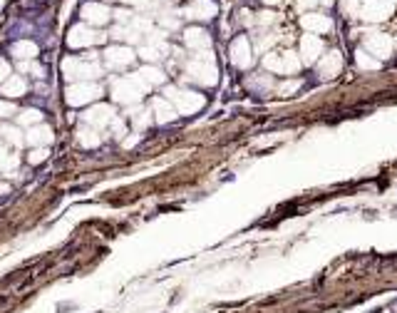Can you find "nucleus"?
Segmentation results:
<instances>
[{
    "label": "nucleus",
    "instance_id": "f257e3e1",
    "mask_svg": "<svg viewBox=\"0 0 397 313\" xmlns=\"http://www.w3.org/2000/svg\"><path fill=\"white\" fill-rule=\"evenodd\" d=\"M338 67H340V57H338V52H330V57L323 62L321 72H323V75H328V77H333V75L338 72Z\"/></svg>",
    "mask_w": 397,
    "mask_h": 313
},
{
    "label": "nucleus",
    "instance_id": "f03ea898",
    "mask_svg": "<svg viewBox=\"0 0 397 313\" xmlns=\"http://www.w3.org/2000/svg\"><path fill=\"white\" fill-rule=\"evenodd\" d=\"M303 52H305V60H315V52H321V43L315 40V37H305V43H303Z\"/></svg>",
    "mask_w": 397,
    "mask_h": 313
},
{
    "label": "nucleus",
    "instance_id": "7ed1b4c3",
    "mask_svg": "<svg viewBox=\"0 0 397 313\" xmlns=\"http://www.w3.org/2000/svg\"><path fill=\"white\" fill-rule=\"evenodd\" d=\"M40 139H43V142H50V130H48V127L32 130V132H30V142H40Z\"/></svg>",
    "mask_w": 397,
    "mask_h": 313
},
{
    "label": "nucleus",
    "instance_id": "20e7f679",
    "mask_svg": "<svg viewBox=\"0 0 397 313\" xmlns=\"http://www.w3.org/2000/svg\"><path fill=\"white\" fill-rule=\"evenodd\" d=\"M23 90H25V87H23V82H20V80H13V82L5 87V92H8L10 97H15V92H23Z\"/></svg>",
    "mask_w": 397,
    "mask_h": 313
},
{
    "label": "nucleus",
    "instance_id": "39448f33",
    "mask_svg": "<svg viewBox=\"0 0 397 313\" xmlns=\"http://www.w3.org/2000/svg\"><path fill=\"white\" fill-rule=\"evenodd\" d=\"M3 134H5V137H8L10 142H15V144H20V142H23V137L18 134V130H10V127H5V130H3Z\"/></svg>",
    "mask_w": 397,
    "mask_h": 313
},
{
    "label": "nucleus",
    "instance_id": "423d86ee",
    "mask_svg": "<svg viewBox=\"0 0 397 313\" xmlns=\"http://www.w3.org/2000/svg\"><path fill=\"white\" fill-rule=\"evenodd\" d=\"M40 120V112H35V109H30V112H25L23 117H20V122L25 125V122H37Z\"/></svg>",
    "mask_w": 397,
    "mask_h": 313
},
{
    "label": "nucleus",
    "instance_id": "0eeeda50",
    "mask_svg": "<svg viewBox=\"0 0 397 313\" xmlns=\"http://www.w3.org/2000/svg\"><path fill=\"white\" fill-rule=\"evenodd\" d=\"M45 154H48L45 149H40V152H32V156H30V162H43V159H45Z\"/></svg>",
    "mask_w": 397,
    "mask_h": 313
},
{
    "label": "nucleus",
    "instance_id": "6e6552de",
    "mask_svg": "<svg viewBox=\"0 0 397 313\" xmlns=\"http://www.w3.org/2000/svg\"><path fill=\"white\" fill-rule=\"evenodd\" d=\"M8 112H13V107L5 104V102H0V117H8Z\"/></svg>",
    "mask_w": 397,
    "mask_h": 313
},
{
    "label": "nucleus",
    "instance_id": "1a4fd4ad",
    "mask_svg": "<svg viewBox=\"0 0 397 313\" xmlns=\"http://www.w3.org/2000/svg\"><path fill=\"white\" fill-rule=\"evenodd\" d=\"M5 75H8V67H5L3 62H0V80H3V77H5Z\"/></svg>",
    "mask_w": 397,
    "mask_h": 313
}]
</instances>
